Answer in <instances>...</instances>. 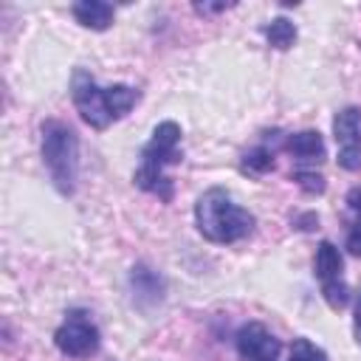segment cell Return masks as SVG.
<instances>
[{"label": "cell", "instance_id": "1", "mask_svg": "<svg viewBox=\"0 0 361 361\" xmlns=\"http://www.w3.org/2000/svg\"><path fill=\"white\" fill-rule=\"evenodd\" d=\"M71 96H73V104L82 116V121L93 130H104L110 127L113 121L124 118L141 99L138 87H130V85H110V87H99L93 82V76L82 68L73 71V79H71Z\"/></svg>", "mask_w": 361, "mask_h": 361}, {"label": "cell", "instance_id": "2", "mask_svg": "<svg viewBox=\"0 0 361 361\" xmlns=\"http://www.w3.org/2000/svg\"><path fill=\"white\" fill-rule=\"evenodd\" d=\"M180 124L166 118L161 124H155L149 141L144 144L141 149V164L138 169L133 172V183L149 195H158L161 200H172L175 195V186H172V178H166L164 166L169 164H180L183 152H180Z\"/></svg>", "mask_w": 361, "mask_h": 361}, {"label": "cell", "instance_id": "3", "mask_svg": "<svg viewBox=\"0 0 361 361\" xmlns=\"http://www.w3.org/2000/svg\"><path fill=\"white\" fill-rule=\"evenodd\" d=\"M195 226L209 243L231 245L245 240L254 231L257 217L248 209L237 206L226 189L212 186L195 203Z\"/></svg>", "mask_w": 361, "mask_h": 361}, {"label": "cell", "instance_id": "4", "mask_svg": "<svg viewBox=\"0 0 361 361\" xmlns=\"http://www.w3.org/2000/svg\"><path fill=\"white\" fill-rule=\"evenodd\" d=\"M42 164L62 195L76 192L79 178V135L71 124L59 118L42 121Z\"/></svg>", "mask_w": 361, "mask_h": 361}, {"label": "cell", "instance_id": "5", "mask_svg": "<svg viewBox=\"0 0 361 361\" xmlns=\"http://www.w3.org/2000/svg\"><path fill=\"white\" fill-rule=\"evenodd\" d=\"M313 268H316V279L322 285L324 302L333 310H344L347 302H350V288L344 282V259H341V251L330 240H322L319 243Z\"/></svg>", "mask_w": 361, "mask_h": 361}, {"label": "cell", "instance_id": "6", "mask_svg": "<svg viewBox=\"0 0 361 361\" xmlns=\"http://www.w3.org/2000/svg\"><path fill=\"white\" fill-rule=\"evenodd\" d=\"M54 344L68 358H90V355L99 353L102 336H99V327L90 322V316L85 310H71L68 319L56 327Z\"/></svg>", "mask_w": 361, "mask_h": 361}, {"label": "cell", "instance_id": "7", "mask_svg": "<svg viewBox=\"0 0 361 361\" xmlns=\"http://www.w3.org/2000/svg\"><path fill=\"white\" fill-rule=\"evenodd\" d=\"M279 338L262 322H245L237 330V355L240 361H279Z\"/></svg>", "mask_w": 361, "mask_h": 361}, {"label": "cell", "instance_id": "8", "mask_svg": "<svg viewBox=\"0 0 361 361\" xmlns=\"http://www.w3.org/2000/svg\"><path fill=\"white\" fill-rule=\"evenodd\" d=\"M130 290H133V296H135V302L141 307H152V305L164 302L166 282L155 268L138 262V265L130 268Z\"/></svg>", "mask_w": 361, "mask_h": 361}, {"label": "cell", "instance_id": "9", "mask_svg": "<svg viewBox=\"0 0 361 361\" xmlns=\"http://www.w3.org/2000/svg\"><path fill=\"white\" fill-rule=\"evenodd\" d=\"M71 11H73L76 23L90 28V31H107L113 25V17H116L113 6L104 0H79L71 6Z\"/></svg>", "mask_w": 361, "mask_h": 361}, {"label": "cell", "instance_id": "10", "mask_svg": "<svg viewBox=\"0 0 361 361\" xmlns=\"http://www.w3.org/2000/svg\"><path fill=\"white\" fill-rule=\"evenodd\" d=\"M285 149L299 161V164H319L324 161V141L319 130H302L285 138Z\"/></svg>", "mask_w": 361, "mask_h": 361}, {"label": "cell", "instance_id": "11", "mask_svg": "<svg viewBox=\"0 0 361 361\" xmlns=\"http://www.w3.org/2000/svg\"><path fill=\"white\" fill-rule=\"evenodd\" d=\"M333 135L341 147H361V107H344L333 116Z\"/></svg>", "mask_w": 361, "mask_h": 361}, {"label": "cell", "instance_id": "12", "mask_svg": "<svg viewBox=\"0 0 361 361\" xmlns=\"http://www.w3.org/2000/svg\"><path fill=\"white\" fill-rule=\"evenodd\" d=\"M262 34H265L268 45L276 48V51H288V48L296 42V25H293L288 17H276V20H271V23L262 28Z\"/></svg>", "mask_w": 361, "mask_h": 361}, {"label": "cell", "instance_id": "13", "mask_svg": "<svg viewBox=\"0 0 361 361\" xmlns=\"http://www.w3.org/2000/svg\"><path fill=\"white\" fill-rule=\"evenodd\" d=\"M243 169H245V172H257V175L274 169V149H271L268 144L251 147V149L243 155Z\"/></svg>", "mask_w": 361, "mask_h": 361}, {"label": "cell", "instance_id": "14", "mask_svg": "<svg viewBox=\"0 0 361 361\" xmlns=\"http://www.w3.org/2000/svg\"><path fill=\"white\" fill-rule=\"evenodd\" d=\"M288 361H327V353L322 347H316L310 338H293Z\"/></svg>", "mask_w": 361, "mask_h": 361}, {"label": "cell", "instance_id": "15", "mask_svg": "<svg viewBox=\"0 0 361 361\" xmlns=\"http://www.w3.org/2000/svg\"><path fill=\"white\" fill-rule=\"evenodd\" d=\"M296 183H299V189L302 192H307V195H322L324 192V178L319 175V172H313V169H296L293 175H290Z\"/></svg>", "mask_w": 361, "mask_h": 361}, {"label": "cell", "instance_id": "16", "mask_svg": "<svg viewBox=\"0 0 361 361\" xmlns=\"http://www.w3.org/2000/svg\"><path fill=\"white\" fill-rule=\"evenodd\" d=\"M338 166L347 172H358L361 169V147H341L338 149Z\"/></svg>", "mask_w": 361, "mask_h": 361}, {"label": "cell", "instance_id": "17", "mask_svg": "<svg viewBox=\"0 0 361 361\" xmlns=\"http://www.w3.org/2000/svg\"><path fill=\"white\" fill-rule=\"evenodd\" d=\"M347 251L353 257H361V220H353V226L347 231Z\"/></svg>", "mask_w": 361, "mask_h": 361}, {"label": "cell", "instance_id": "18", "mask_svg": "<svg viewBox=\"0 0 361 361\" xmlns=\"http://www.w3.org/2000/svg\"><path fill=\"white\" fill-rule=\"evenodd\" d=\"M347 206L355 214V220H361V189H350L347 192Z\"/></svg>", "mask_w": 361, "mask_h": 361}, {"label": "cell", "instance_id": "19", "mask_svg": "<svg viewBox=\"0 0 361 361\" xmlns=\"http://www.w3.org/2000/svg\"><path fill=\"white\" fill-rule=\"evenodd\" d=\"M226 8H231V3H195L197 14H214V11H226Z\"/></svg>", "mask_w": 361, "mask_h": 361}, {"label": "cell", "instance_id": "20", "mask_svg": "<svg viewBox=\"0 0 361 361\" xmlns=\"http://www.w3.org/2000/svg\"><path fill=\"white\" fill-rule=\"evenodd\" d=\"M299 228H305V231H310V228H316L319 226V214H313V212H307V214H299L296 220H293Z\"/></svg>", "mask_w": 361, "mask_h": 361}, {"label": "cell", "instance_id": "21", "mask_svg": "<svg viewBox=\"0 0 361 361\" xmlns=\"http://www.w3.org/2000/svg\"><path fill=\"white\" fill-rule=\"evenodd\" d=\"M353 330H355V338H358V344H361V296H358V302H355V319H353Z\"/></svg>", "mask_w": 361, "mask_h": 361}]
</instances>
